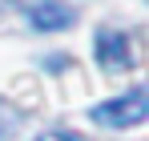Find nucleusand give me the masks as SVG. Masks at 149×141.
Returning <instances> with one entry per match:
<instances>
[{
    "label": "nucleus",
    "mask_w": 149,
    "mask_h": 141,
    "mask_svg": "<svg viewBox=\"0 0 149 141\" xmlns=\"http://www.w3.org/2000/svg\"><path fill=\"white\" fill-rule=\"evenodd\" d=\"M89 117L97 121V125H105V129H137V125L149 117V93L137 85V89L113 97V101L93 105V109H89Z\"/></svg>",
    "instance_id": "1"
},
{
    "label": "nucleus",
    "mask_w": 149,
    "mask_h": 141,
    "mask_svg": "<svg viewBox=\"0 0 149 141\" xmlns=\"http://www.w3.org/2000/svg\"><path fill=\"white\" fill-rule=\"evenodd\" d=\"M93 57L105 73H129L133 69V48H129V36L117 32V28H101L97 40H93Z\"/></svg>",
    "instance_id": "2"
},
{
    "label": "nucleus",
    "mask_w": 149,
    "mask_h": 141,
    "mask_svg": "<svg viewBox=\"0 0 149 141\" xmlns=\"http://www.w3.org/2000/svg\"><path fill=\"white\" fill-rule=\"evenodd\" d=\"M28 20H32L36 32H65V28L77 24V12H73V4H65V0H36L28 8Z\"/></svg>",
    "instance_id": "3"
},
{
    "label": "nucleus",
    "mask_w": 149,
    "mask_h": 141,
    "mask_svg": "<svg viewBox=\"0 0 149 141\" xmlns=\"http://www.w3.org/2000/svg\"><path fill=\"white\" fill-rule=\"evenodd\" d=\"M20 121H24V117H20V113H16L8 101H0V141H12V137H16Z\"/></svg>",
    "instance_id": "4"
},
{
    "label": "nucleus",
    "mask_w": 149,
    "mask_h": 141,
    "mask_svg": "<svg viewBox=\"0 0 149 141\" xmlns=\"http://www.w3.org/2000/svg\"><path fill=\"white\" fill-rule=\"evenodd\" d=\"M36 141H89V137H81L77 129H65V125H56V129H45V133H36Z\"/></svg>",
    "instance_id": "5"
}]
</instances>
